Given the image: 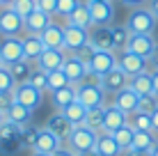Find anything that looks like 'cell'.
Instances as JSON below:
<instances>
[{
	"label": "cell",
	"instance_id": "6da1fadb",
	"mask_svg": "<svg viewBox=\"0 0 158 156\" xmlns=\"http://www.w3.org/2000/svg\"><path fill=\"white\" fill-rule=\"evenodd\" d=\"M156 16L149 7H135L131 9L128 19H126V28L131 30V35H154V28H156Z\"/></svg>",
	"mask_w": 158,
	"mask_h": 156
},
{
	"label": "cell",
	"instance_id": "7a4b0ae2",
	"mask_svg": "<svg viewBox=\"0 0 158 156\" xmlns=\"http://www.w3.org/2000/svg\"><path fill=\"white\" fill-rule=\"evenodd\" d=\"M106 92H103L101 85H92V83H80L76 85V99L85 106L87 110L89 108H103L106 106Z\"/></svg>",
	"mask_w": 158,
	"mask_h": 156
},
{
	"label": "cell",
	"instance_id": "3957f363",
	"mask_svg": "<svg viewBox=\"0 0 158 156\" xmlns=\"http://www.w3.org/2000/svg\"><path fill=\"white\" fill-rule=\"evenodd\" d=\"M0 149L5 154H14L21 149V126L9 122L7 117L0 124Z\"/></svg>",
	"mask_w": 158,
	"mask_h": 156
},
{
	"label": "cell",
	"instance_id": "277c9868",
	"mask_svg": "<svg viewBox=\"0 0 158 156\" xmlns=\"http://www.w3.org/2000/svg\"><path fill=\"white\" fill-rule=\"evenodd\" d=\"M96 136H99V133H94L92 129H87V126H73L71 136H69V140L64 145L78 154V152H85V149H94Z\"/></svg>",
	"mask_w": 158,
	"mask_h": 156
},
{
	"label": "cell",
	"instance_id": "5b68a950",
	"mask_svg": "<svg viewBox=\"0 0 158 156\" xmlns=\"http://www.w3.org/2000/svg\"><path fill=\"white\" fill-rule=\"evenodd\" d=\"M85 44H89V30L78 28L73 23H64V53L71 55Z\"/></svg>",
	"mask_w": 158,
	"mask_h": 156
},
{
	"label": "cell",
	"instance_id": "8992f818",
	"mask_svg": "<svg viewBox=\"0 0 158 156\" xmlns=\"http://www.w3.org/2000/svg\"><path fill=\"white\" fill-rule=\"evenodd\" d=\"M14 94H16V101H19V103H23L25 108H30V110L39 108L41 101H44V92H41V90H37L32 83H21V85H16V87H14Z\"/></svg>",
	"mask_w": 158,
	"mask_h": 156
},
{
	"label": "cell",
	"instance_id": "52a82bcc",
	"mask_svg": "<svg viewBox=\"0 0 158 156\" xmlns=\"http://www.w3.org/2000/svg\"><path fill=\"white\" fill-rule=\"evenodd\" d=\"M0 32L5 37H19L23 32V19L12 7H0Z\"/></svg>",
	"mask_w": 158,
	"mask_h": 156
},
{
	"label": "cell",
	"instance_id": "ba28073f",
	"mask_svg": "<svg viewBox=\"0 0 158 156\" xmlns=\"http://www.w3.org/2000/svg\"><path fill=\"white\" fill-rule=\"evenodd\" d=\"M0 57H2L5 67L23 60V39L21 37H5L0 41Z\"/></svg>",
	"mask_w": 158,
	"mask_h": 156
},
{
	"label": "cell",
	"instance_id": "9c48e42d",
	"mask_svg": "<svg viewBox=\"0 0 158 156\" xmlns=\"http://www.w3.org/2000/svg\"><path fill=\"white\" fill-rule=\"evenodd\" d=\"M87 67H89V71L99 74V76H106L110 69L117 67V53L115 51H94V55H92Z\"/></svg>",
	"mask_w": 158,
	"mask_h": 156
},
{
	"label": "cell",
	"instance_id": "30bf717a",
	"mask_svg": "<svg viewBox=\"0 0 158 156\" xmlns=\"http://www.w3.org/2000/svg\"><path fill=\"white\" fill-rule=\"evenodd\" d=\"M147 62H149V60H144V57L135 55V53H131V51H124V53H119V55H117V67L124 69L128 78L147 71Z\"/></svg>",
	"mask_w": 158,
	"mask_h": 156
},
{
	"label": "cell",
	"instance_id": "8fae6325",
	"mask_svg": "<svg viewBox=\"0 0 158 156\" xmlns=\"http://www.w3.org/2000/svg\"><path fill=\"white\" fill-rule=\"evenodd\" d=\"M128 76H126V71L124 69H110V71L106 74V76H101V87H103V92L106 94H117L119 90H124V87H128Z\"/></svg>",
	"mask_w": 158,
	"mask_h": 156
},
{
	"label": "cell",
	"instance_id": "7c38bea8",
	"mask_svg": "<svg viewBox=\"0 0 158 156\" xmlns=\"http://www.w3.org/2000/svg\"><path fill=\"white\" fill-rule=\"evenodd\" d=\"M89 44L94 51H115L112 41V28L110 25H94L89 32Z\"/></svg>",
	"mask_w": 158,
	"mask_h": 156
},
{
	"label": "cell",
	"instance_id": "4fadbf2b",
	"mask_svg": "<svg viewBox=\"0 0 158 156\" xmlns=\"http://www.w3.org/2000/svg\"><path fill=\"white\" fill-rule=\"evenodd\" d=\"M46 129H48L51 133H55L62 142H67L69 136H71V131H73V124L64 117L62 110H57V112H53V115L46 120Z\"/></svg>",
	"mask_w": 158,
	"mask_h": 156
},
{
	"label": "cell",
	"instance_id": "5bb4252c",
	"mask_svg": "<svg viewBox=\"0 0 158 156\" xmlns=\"http://www.w3.org/2000/svg\"><path fill=\"white\" fill-rule=\"evenodd\" d=\"M62 71H64V76L69 78V83H71V85H80V83L85 80L87 71H89V67H87L85 62H80L76 55H67Z\"/></svg>",
	"mask_w": 158,
	"mask_h": 156
},
{
	"label": "cell",
	"instance_id": "9a60e30c",
	"mask_svg": "<svg viewBox=\"0 0 158 156\" xmlns=\"http://www.w3.org/2000/svg\"><path fill=\"white\" fill-rule=\"evenodd\" d=\"M64 60H67V53L64 51H57V48H46L41 53V57L37 60V67L41 71L51 74V71H57V69L64 67Z\"/></svg>",
	"mask_w": 158,
	"mask_h": 156
},
{
	"label": "cell",
	"instance_id": "2e32d148",
	"mask_svg": "<svg viewBox=\"0 0 158 156\" xmlns=\"http://www.w3.org/2000/svg\"><path fill=\"white\" fill-rule=\"evenodd\" d=\"M154 48H156L154 35H131V41H128L126 51L135 53V55H140V57H144V60H149L151 53H154Z\"/></svg>",
	"mask_w": 158,
	"mask_h": 156
},
{
	"label": "cell",
	"instance_id": "e0dca14e",
	"mask_svg": "<svg viewBox=\"0 0 158 156\" xmlns=\"http://www.w3.org/2000/svg\"><path fill=\"white\" fill-rule=\"evenodd\" d=\"M62 140L55 136V133H51L46 126L44 129H39V133H37V142H35V149L32 152H41V154H55L60 147H62Z\"/></svg>",
	"mask_w": 158,
	"mask_h": 156
},
{
	"label": "cell",
	"instance_id": "ac0fdd59",
	"mask_svg": "<svg viewBox=\"0 0 158 156\" xmlns=\"http://www.w3.org/2000/svg\"><path fill=\"white\" fill-rule=\"evenodd\" d=\"M138 103H140V94L131 87H124L119 90L117 94H112V106H117L119 110H124L126 115L138 110Z\"/></svg>",
	"mask_w": 158,
	"mask_h": 156
},
{
	"label": "cell",
	"instance_id": "d6986e66",
	"mask_svg": "<svg viewBox=\"0 0 158 156\" xmlns=\"http://www.w3.org/2000/svg\"><path fill=\"white\" fill-rule=\"evenodd\" d=\"M87 7H89V16L94 25H110L115 19L112 2H87Z\"/></svg>",
	"mask_w": 158,
	"mask_h": 156
},
{
	"label": "cell",
	"instance_id": "ffe728a7",
	"mask_svg": "<svg viewBox=\"0 0 158 156\" xmlns=\"http://www.w3.org/2000/svg\"><path fill=\"white\" fill-rule=\"evenodd\" d=\"M51 23H53L51 16H48L46 12H41V9L37 7L35 12L28 16V19H23V30L28 32V35H37V37H39V35H41V32L46 30Z\"/></svg>",
	"mask_w": 158,
	"mask_h": 156
},
{
	"label": "cell",
	"instance_id": "44dd1931",
	"mask_svg": "<svg viewBox=\"0 0 158 156\" xmlns=\"http://www.w3.org/2000/svg\"><path fill=\"white\" fill-rule=\"evenodd\" d=\"M128 115L124 110H119L117 106L108 103L106 106V122H103V133H115L117 129H122L124 124H126Z\"/></svg>",
	"mask_w": 158,
	"mask_h": 156
},
{
	"label": "cell",
	"instance_id": "7402d4cb",
	"mask_svg": "<svg viewBox=\"0 0 158 156\" xmlns=\"http://www.w3.org/2000/svg\"><path fill=\"white\" fill-rule=\"evenodd\" d=\"M39 37H41V41H44V46H46V48H57V51H64V25L51 23Z\"/></svg>",
	"mask_w": 158,
	"mask_h": 156
},
{
	"label": "cell",
	"instance_id": "603a6c76",
	"mask_svg": "<svg viewBox=\"0 0 158 156\" xmlns=\"http://www.w3.org/2000/svg\"><path fill=\"white\" fill-rule=\"evenodd\" d=\"M99 156H124V149L117 145V140L112 138V133H99L94 145Z\"/></svg>",
	"mask_w": 158,
	"mask_h": 156
},
{
	"label": "cell",
	"instance_id": "cb8c5ba5",
	"mask_svg": "<svg viewBox=\"0 0 158 156\" xmlns=\"http://www.w3.org/2000/svg\"><path fill=\"white\" fill-rule=\"evenodd\" d=\"M46 51V46H44V41H41V37H37V35H28V37H23V60H28V62H37L41 57V53Z\"/></svg>",
	"mask_w": 158,
	"mask_h": 156
},
{
	"label": "cell",
	"instance_id": "d4e9b609",
	"mask_svg": "<svg viewBox=\"0 0 158 156\" xmlns=\"http://www.w3.org/2000/svg\"><path fill=\"white\" fill-rule=\"evenodd\" d=\"M128 87H131V90H135V92H138L140 96H142V94H151V92H154V80H151V71H142V74H138V76H131Z\"/></svg>",
	"mask_w": 158,
	"mask_h": 156
},
{
	"label": "cell",
	"instance_id": "484cf974",
	"mask_svg": "<svg viewBox=\"0 0 158 156\" xmlns=\"http://www.w3.org/2000/svg\"><path fill=\"white\" fill-rule=\"evenodd\" d=\"M53 94V106H55L57 110H64L67 106H71L76 101V85H67V87H60L55 90Z\"/></svg>",
	"mask_w": 158,
	"mask_h": 156
},
{
	"label": "cell",
	"instance_id": "4316f807",
	"mask_svg": "<svg viewBox=\"0 0 158 156\" xmlns=\"http://www.w3.org/2000/svg\"><path fill=\"white\" fill-rule=\"evenodd\" d=\"M103 122H106V106L103 108H89L85 115L83 126L92 129L94 133H103Z\"/></svg>",
	"mask_w": 158,
	"mask_h": 156
},
{
	"label": "cell",
	"instance_id": "83f0119b",
	"mask_svg": "<svg viewBox=\"0 0 158 156\" xmlns=\"http://www.w3.org/2000/svg\"><path fill=\"white\" fill-rule=\"evenodd\" d=\"M156 142H158V138H156L154 131H135V138H133L131 149H138V152H151Z\"/></svg>",
	"mask_w": 158,
	"mask_h": 156
},
{
	"label": "cell",
	"instance_id": "f1b7e54d",
	"mask_svg": "<svg viewBox=\"0 0 158 156\" xmlns=\"http://www.w3.org/2000/svg\"><path fill=\"white\" fill-rule=\"evenodd\" d=\"M67 23H73V25H78V28H85V30H89V28H94V23H92V16H89V7H87V2H83L76 12H71L67 16Z\"/></svg>",
	"mask_w": 158,
	"mask_h": 156
},
{
	"label": "cell",
	"instance_id": "f546056e",
	"mask_svg": "<svg viewBox=\"0 0 158 156\" xmlns=\"http://www.w3.org/2000/svg\"><path fill=\"white\" fill-rule=\"evenodd\" d=\"M5 117H7L9 122H14V124H19V126H25V124H30V120H32V110L25 108L23 103H19V101H16Z\"/></svg>",
	"mask_w": 158,
	"mask_h": 156
},
{
	"label": "cell",
	"instance_id": "4dcf8cb0",
	"mask_svg": "<svg viewBox=\"0 0 158 156\" xmlns=\"http://www.w3.org/2000/svg\"><path fill=\"white\" fill-rule=\"evenodd\" d=\"M32 69H35V67H32V62H28V60H19V62L9 64V71H12V76H14V80H16V85L28 83Z\"/></svg>",
	"mask_w": 158,
	"mask_h": 156
},
{
	"label": "cell",
	"instance_id": "1f68e13d",
	"mask_svg": "<svg viewBox=\"0 0 158 156\" xmlns=\"http://www.w3.org/2000/svg\"><path fill=\"white\" fill-rule=\"evenodd\" d=\"M62 112H64V117H67V120L71 122L73 126H83V122H85V115H87V108H85L83 103H80L78 99H76L73 103H71V106H67V108H64Z\"/></svg>",
	"mask_w": 158,
	"mask_h": 156
},
{
	"label": "cell",
	"instance_id": "d6a6232c",
	"mask_svg": "<svg viewBox=\"0 0 158 156\" xmlns=\"http://www.w3.org/2000/svg\"><path fill=\"white\" fill-rule=\"evenodd\" d=\"M126 124L133 129V131H154V126H151V115L140 112V110L131 112L128 120H126Z\"/></svg>",
	"mask_w": 158,
	"mask_h": 156
},
{
	"label": "cell",
	"instance_id": "836d02e7",
	"mask_svg": "<svg viewBox=\"0 0 158 156\" xmlns=\"http://www.w3.org/2000/svg\"><path fill=\"white\" fill-rule=\"evenodd\" d=\"M112 28V41H115V53H124L128 48V41H131V30L126 25H110Z\"/></svg>",
	"mask_w": 158,
	"mask_h": 156
},
{
	"label": "cell",
	"instance_id": "e575fe53",
	"mask_svg": "<svg viewBox=\"0 0 158 156\" xmlns=\"http://www.w3.org/2000/svg\"><path fill=\"white\" fill-rule=\"evenodd\" d=\"M112 138L117 140V145L124 149V152H128L131 149V145H133V138H135V131L131 129L128 124H124L122 129H117L115 133H112Z\"/></svg>",
	"mask_w": 158,
	"mask_h": 156
},
{
	"label": "cell",
	"instance_id": "d590c367",
	"mask_svg": "<svg viewBox=\"0 0 158 156\" xmlns=\"http://www.w3.org/2000/svg\"><path fill=\"white\" fill-rule=\"evenodd\" d=\"M37 133H39V129H35L32 124L21 126V147H25V149H35Z\"/></svg>",
	"mask_w": 158,
	"mask_h": 156
},
{
	"label": "cell",
	"instance_id": "8d00e7d4",
	"mask_svg": "<svg viewBox=\"0 0 158 156\" xmlns=\"http://www.w3.org/2000/svg\"><path fill=\"white\" fill-rule=\"evenodd\" d=\"M28 83H32L37 90H41L44 94L51 92V87H48V74H46V71H41L39 67L32 69V74H30V80H28Z\"/></svg>",
	"mask_w": 158,
	"mask_h": 156
},
{
	"label": "cell",
	"instance_id": "74e56055",
	"mask_svg": "<svg viewBox=\"0 0 158 156\" xmlns=\"http://www.w3.org/2000/svg\"><path fill=\"white\" fill-rule=\"evenodd\" d=\"M9 7H12L21 19H28V16L37 9V0H14Z\"/></svg>",
	"mask_w": 158,
	"mask_h": 156
},
{
	"label": "cell",
	"instance_id": "f35d334b",
	"mask_svg": "<svg viewBox=\"0 0 158 156\" xmlns=\"http://www.w3.org/2000/svg\"><path fill=\"white\" fill-rule=\"evenodd\" d=\"M67 85H71V83H69V78L64 76L62 69L48 74V87H51V92H55V90H60V87H67Z\"/></svg>",
	"mask_w": 158,
	"mask_h": 156
},
{
	"label": "cell",
	"instance_id": "ab89813d",
	"mask_svg": "<svg viewBox=\"0 0 158 156\" xmlns=\"http://www.w3.org/2000/svg\"><path fill=\"white\" fill-rule=\"evenodd\" d=\"M156 108H158V96H156L154 92L140 96V103H138V110H140V112H147V115H151Z\"/></svg>",
	"mask_w": 158,
	"mask_h": 156
},
{
	"label": "cell",
	"instance_id": "60d3db41",
	"mask_svg": "<svg viewBox=\"0 0 158 156\" xmlns=\"http://www.w3.org/2000/svg\"><path fill=\"white\" fill-rule=\"evenodd\" d=\"M16 87V80L9 71V67H0V92H12Z\"/></svg>",
	"mask_w": 158,
	"mask_h": 156
},
{
	"label": "cell",
	"instance_id": "b9f144b4",
	"mask_svg": "<svg viewBox=\"0 0 158 156\" xmlns=\"http://www.w3.org/2000/svg\"><path fill=\"white\" fill-rule=\"evenodd\" d=\"M80 5H83L80 0H57V14L67 19V16L71 14V12H76Z\"/></svg>",
	"mask_w": 158,
	"mask_h": 156
},
{
	"label": "cell",
	"instance_id": "7bdbcfd3",
	"mask_svg": "<svg viewBox=\"0 0 158 156\" xmlns=\"http://www.w3.org/2000/svg\"><path fill=\"white\" fill-rule=\"evenodd\" d=\"M16 103V94H14V90L12 92H0V112L2 115H7L9 108Z\"/></svg>",
	"mask_w": 158,
	"mask_h": 156
},
{
	"label": "cell",
	"instance_id": "ee69618b",
	"mask_svg": "<svg viewBox=\"0 0 158 156\" xmlns=\"http://www.w3.org/2000/svg\"><path fill=\"white\" fill-rule=\"evenodd\" d=\"M71 55H76L80 62H85V64H89L92 60V55H94V48H92V44H85V46H80L76 53H71Z\"/></svg>",
	"mask_w": 158,
	"mask_h": 156
},
{
	"label": "cell",
	"instance_id": "f6af8a7d",
	"mask_svg": "<svg viewBox=\"0 0 158 156\" xmlns=\"http://www.w3.org/2000/svg\"><path fill=\"white\" fill-rule=\"evenodd\" d=\"M37 7L41 12H46L48 16H53V14H57V0H37Z\"/></svg>",
	"mask_w": 158,
	"mask_h": 156
},
{
	"label": "cell",
	"instance_id": "bcb514c9",
	"mask_svg": "<svg viewBox=\"0 0 158 156\" xmlns=\"http://www.w3.org/2000/svg\"><path fill=\"white\" fill-rule=\"evenodd\" d=\"M53 156H76V152H73V149H69L67 145H62V147H60Z\"/></svg>",
	"mask_w": 158,
	"mask_h": 156
},
{
	"label": "cell",
	"instance_id": "7dc6e473",
	"mask_svg": "<svg viewBox=\"0 0 158 156\" xmlns=\"http://www.w3.org/2000/svg\"><path fill=\"white\" fill-rule=\"evenodd\" d=\"M124 5H128L131 9H135V7H144V2H149V0H122Z\"/></svg>",
	"mask_w": 158,
	"mask_h": 156
},
{
	"label": "cell",
	"instance_id": "c3c4849f",
	"mask_svg": "<svg viewBox=\"0 0 158 156\" xmlns=\"http://www.w3.org/2000/svg\"><path fill=\"white\" fill-rule=\"evenodd\" d=\"M149 62L154 64V69H158V41H156V48H154V53H151V57H149Z\"/></svg>",
	"mask_w": 158,
	"mask_h": 156
},
{
	"label": "cell",
	"instance_id": "681fc988",
	"mask_svg": "<svg viewBox=\"0 0 158 156\" xmlns=\"http://www.w3.org/2000/svg\"><path fill=\"white\" fill-rule=\"evenodd\" d=\"M124 156H151V152H138V149H128V152H124Z\"/></svg>",
	"mask_w": 158,
	"mask_h": 156
},
{
	"label": "cell",
	"instance_id": "f907efd6",
	"mask_svg": "<svg viewBox=\"0 0 158 156\" xmlns=\"http://www.w3.org/2000/svg\"><path fill=\"white\" fill-rule=\"evenodd\" d=\"M151 126H154V133H158V108L151 112Z\"/></svg>",
	"mask_w": 158,
	"mask_h": 156
},
{
	"label": "cell",
	"instance_id": "816d5d0a",
	"mask_svg": "<svg viewBox=\"0 0 158 156\" xmlns=\"http://www.w3.org/2000/svg\"><path fill=\"white\" fill-rule=\"evenodd\" d=\"M151 80H154V94L158 96V69L151 71Z\"/></svg>",
	"mask_w": 158,
	"mask_h": 156
},
{
	"label": "cell",
	"instance_id": "f5cc1de1",
	"mask_svg": "<svg viewBox=\"0 0 158 156\" xmlns=\"http://www.w3.org/2000/svg\"><path fill=\"white\" fill-rule=\"evenodd\" d=\"M149 9L154 12V16L158 19V0H149Z\"/></svg>",
	"mask_w": 158,
	"mask_h": 156
},
{
	"label": "cell",
	"instance_id": "db71d44e",
	"mask_svg": "<svg viewBox=\"0 0 158 156\" xmlns=\"http://www.w3.org/2000/svg\"><path fill=\"white\" fill-rule=\"evenodd\" d=\"M76 156H99V154H96V149H85V152H78Z\"/></svg>",
	"mask_w": 158,
	"mask_h": 156
},
{
	"label": "cell",
	"instance_id": "11a10c76",
	"mask_svg": "<svg viewBox=\"0 0 158 156\" xmlns=\"http://www.w3.org/2000/svg\"><path fill=\"white\" fill-rule=\"evenodd\" d=\"M151 156H158V142L154 145V149H151Z\"/></svg>",
	"mask_w": 158,
	"mask_h": 156
},
{
	"label": "cell",
	"instance_id": "9f6ffc18",
	"mask_svg": "<svg viewBox=\"0 0 158 156\" xmlns=\"http://www.w3.org/2000/svg\"><path fill=\"white\" fill-rule=\"evenodd\" d=\"M87 2H112V0H87Z\"/></svg>",
	"mask_w": 158,
	"mask_h": 156
},
{
	"label": "cell",
	"instance_id": "6f0895ef",
	"mask_svg": "<svg viewBox=\"0 0 158 156\" xmlns=\"http://www.w3.org/2000/svg\"><path fill=\"white\" fill-rule=\"evenodd\" d=\"M32 156H51V154H41V152H32Z\"/></svg>",
	"mask_w": 158,
	"mask_h": 156
},
{
	"label": "cell",
	"instance_id": "680465c9",
	"mask_svg": "<svg viewBox=\"0 0 158 156\" xmlns=\"http://www.w3.org/2000/svg\"><path fill=\"white\" fill-rule=\"evenodd\" d=\"M2 122H5V115H2V112H0V124H2Z\"/></svg>",
	"mask_w": 158,
	"mask_h": 156
},
{
	"label": "cell",
	"instance_id": "91938a15",
	"mask_svg": "<svg viewBox=\"0 0 158 156\" xmlns=\"http://www.w3.org/2000/svg\"><path fill=\"white\" fill-rule=\"evenodd\" d=\"M0 67H5V62H2V57H0Z\"/></svg>",
	"mask_w": 158,
	"mask_h": 156
},
{
	"label": "cell",
	"instance_id": "94428289",
	"mask_svg": "<svg viewBox=\"0 0 158 156\" xmlns=\"http://www.w3.org/2000/svg\"><path fill=\"white\" fill-rule=\"evenodd\" d=\"M0 7H2V0H0Z\"/></svg>",
	"mask_w": 158,
	"mask_h": 156
}]
</instances>
